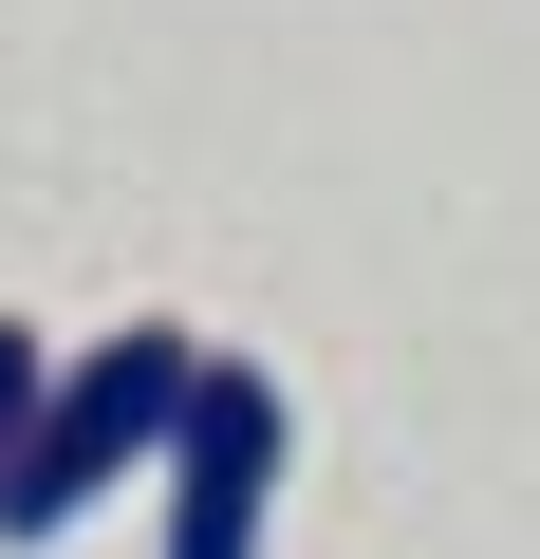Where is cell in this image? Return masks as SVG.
<instances>
[{
	"mask_svg": "<svg viewBox=\"0 0 540 559\" xmlns=\"http://www.w3.org/2000/svg\"><path fill=\"white\" fill-rule=\"evenodd\" d=\"M280 448H299V411H280V373L261 355H205L187 373V429H168V559H261V522H280Z\"/></svg>",
	"mask_w": 540,
	"mask_h": 559,
	"instance_id": "2",
	"label": "cell"
},
{
	"mask_svg": "<svg viewBox=\"0 0 540 559\" xmlns=\"http://www.w3.org/2000/svg\"><path fill=\"white\" fill-rule=\"evenodd\" d=\"M187 373H205V336H187V318L75 336V355L38 373V411H20V448H0V540H75V503L149 485V466H168V429H187Z\"/></svg>",
	"mask_w": 540,
	"mask_h": 559,
	"instance_id": "1",
	"label": "cell"
},
{
	"mask_svg": "<svg viewBox=\"0 0 540 559\" xmlns=\"http://www.w3.org/2000/svg\"><path fill=\"white\" fill-rule=\"evenodd\" d=\"M38 373H57V355H38V318H0V448H20V411H38Z\"/></svg>",
	"mask_w": 540,
	"mask_h": 559,
	"instance_id": "3",
	"label": "cell"
}]
</instances>
